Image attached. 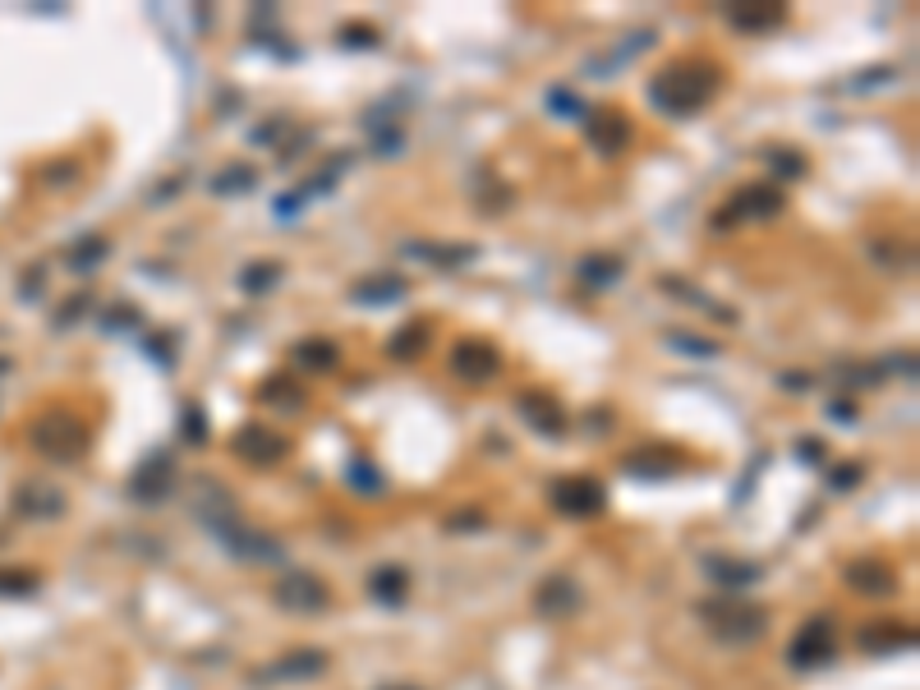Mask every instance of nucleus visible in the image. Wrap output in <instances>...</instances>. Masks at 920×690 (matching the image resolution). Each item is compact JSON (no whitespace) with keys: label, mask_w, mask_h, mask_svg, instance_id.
<instances>
[{"label":"nucleus","mask_w":920,"mask_h":690,"mask_svg":"<svg viewBox=\"0 0 920 690\" xmlns=\"http://www.w3.org/2000/svg\"><path fill=\"white\" fill-rule=\"evenodd\" d=\"M718 88H722V69L714 60H672L649 79L644 98L663 115H695L718 98Z\"/></svg>","instance_id":"nucleus-1"},{"label":"nucleus","mask_w":920,"mask_h":690,"mask_svg":"<svg viewBox=\"0 0 920 690\" xmlns=\"http://www.w3.org/2000/svg\"><path fill=\"white\" fill-rule=\"evenodd\" d=\"M699 617L709 622V631L728 645H755V640L768 631V612L737 599V593H718V599L699 603Z\"/></svg>","instance_id":"nucleus-2"},{"label":"nucleus","mask_w":920,"mask_h":690,"mask_svg":"<svg viewBox=\"0 0 920 690\" xmlns=\"http://www.w3.org/2000/svg\"><path fill=\"white\" fill-rule=\"evenodd\" d=\"M787 207V194L778 184H741L737 194L722 203V207H714V217H709V226L714 230H737V226H755V222H773L778 212Z\"/></svg>","instance_id":"nucleus-3"},{"label":"nucleus","mask_w":920,"mask_h":690,"mask_svg":"<svg viewBox=\"0 0 920 690\" xmlns=\"http://www.w3.org/2000/svg\"><path fill=\"white\" fill-rule=\"evenodd\" d=\"M33 446L42 451L46 461H79L83 451H88V428L83 419H75L69 410H46L37 423H33Z\"/></svg>","instance_id":"nucleus-4"},{"label":"nucleus","mask_w":920,"mask_h":690,"mask_svg":"<svg viewBox=\"0 0 920 690\" xmlns=\"http://www.w3.org/2000/svg\"><path fill=\"white\" fill-rule=\"evenodd\" d=\"M548 497H552V511L557 516H571V520H590V516H598L603 507H608V488H603L598 479H590V474L557 479Z\"/></svg>","instance_id":"nucleus-5"},{"label":"nucleus","mask_w":920,"mask_h":690,"mask_svg":"<svg viewBox=\"0 0 920 690\" xmlns=\"http://www.w3.org/2000/svg\"><path fill=\"white\" fill-rule=\"evenodd\" d=\"M833 654H838V645H833V622H829V617H810V622L796 631V640L787 645V663H792V668H801V672L829 668Z\"/></svg>","instance_id":"nucleus-6"},{"label":"nucleus","mask_w":920,"mask_h":690,"mask_svg":"<svg viewBox=\"0 0 920 690\" xmlns=\"http://www.w3.org/2000/svg\"><path fill=\"white\" fill-rule=\"evenodd\" d=\"M272 599H277V608L300 612V617H313V612L332 608L327 585L318 576H308V570H285V576L277 580V589H272Z\"/></svg>","instance_id":"nucleus-7"},{"label":"nucleus","mask_w":920,"mask_h":690,"mask_svg":"<svg viewBox=\"0 0 920 690\" xmlns=\"http://www.w3.org/2000/svg\"><path fill=\"white\" fill-rule=\"evenodd\" d=\"M451 373L460 377V383H493V377L502 373V354L493 341H483V337H465V341H456L451 346Z\"/></svg>","instance_id":"nucleus-8"},{"label":"nucleus","mask_w":920,"mask_h":690,"mask_svg":"<svg viewBox=\"0 0 920 690\" xmlns=\"http://www.w3.org/2000/svg\"><path fill=\"white\" fill-rule=\"evenodd\" d=\"M216 539L226 543V548L239 557V562H254V566H272V562H285V548L272 539V534H262V530H249L245 520H226L222 530H216Z\"/></svg>","instance_id":"nucleus-9"},{"label":"nucleus","mask_w":920,"mask_h":690,"mask_svg":"<svg viewBox=\"0 0 920 690\" xmlns=\"http://www.w3.org/2000/svg\"><path fill=\"white\" fill-rule=\"evenodd\" d=\"M231 446H235L239 461H249V465H258V470H268V465H277V461L290 456V438H281L277 428H268V423H245V428H235Z\"/></svg>","instance_id":"nucleus-10"},{"label":"nucleus","mask_w":920,"mask_h":690,"mask_svg":"<svg viewBox=\"0 0 920 690\" xmlns=\"http://www.w3.org/2000/svg\"><path fill=\"white\" fill-rule=\"evenodd\" d=\"M585 138H590V148L598 157H621L626 148H631L636 129H631V121H626L621 111H590L585 115Z\"/></svg>","instance_id":"nucleus-11"},{"label":"nucleus","mask_w":920,"mask_h":690,"mask_svg":"<svg viewBox=\"0 0 920 690\" xmlns=\"http://www.w3.org/2000/svg\"><path fill=\"white\" fill-rule=\"evenodd\" d=\"M171 479H176V465H171L166 451H157V456H148L130 474V497H134V502H143V507H153V502H161V497L171 493Z\"/></svg>","instance_id":"nucleus-12"},{"label":"nucleus","mask_w":920,"mask_h":690,"mask_svg":"<svg viewBox=\"0 0 920 690\" xmlns=\"http://www.w3.org/2000/svg\"><path fill=\"white\" fill-rule=\"evenodd\" d=\"M323 672H327V654L323 649H290L277 663H268V672H254V681L258 686H268V681H313Z\"/></svg>","instance_id":"nucleus-13"},{"label":"nucleus","mask_w":920,"mask_h":690,"mask_svg":"<svg viewBox=\"0 0 920 690\" xmlns=\"http://www.w3.org/2000/svg\"><path fill=\"white\" fill-rule=\"evenodd\" d=\"M516 406H520V419H525L529 428H535L539 438H562V433H566V423H571V415H566L562 406H557V400H552L548 392H520Z\"/></svg>","instance_id":"nucleus-14"},{"label":"nucleus","mask_w":920,"mask_h":690,"mask_svg":"<svg viewBox=\"0 0 920 690\" xmlns=\"http://www.w3.org/2000/svg\"><path fill=\"white\" fill-rule=\"evenodd\" d=\"M842 580L852 585L856 593H865V599H888L893 589H898V576H893V566L875 562V557H861L842 570Z\"/></svg>","instance_id":"nucleus-15"},{"label":"nucleus","mask_w":920,"mask_h":690,"mask_svg":"<svg viewBox=\"0 0 920 690\" xmlns=\"http://www.w3.org/2000/svg\"><path fill=\"white\" fill-rule=\"evenodd\" d=\"M405 291H409V281L401 272H373V276H359L350 285V299L364 304V308H382V304L405 299Z\"/></svg>","instance_id":"nucleus-16"},{"label":"nucleus","mask_w":920,"mask_h":690,"mask_svg":"<svg viewBox=\"0 0 920 690\" xmlns=\"http://www.w3.org/2000/svg\"><path fill=\"white\" fill-rule=\"evenodd\" d=\"M580 608V585L571 576H548L535 589V612L539 617H571Z\"/></svg>","instance_id":"nucleus-17"},{"label":"nucleus","mask_w":920,"mask_h":690,"mask_svg":"<svg viewBox=\"0 0 920 690\" xmlns=\"http://www.w3.org/2000/svg\"><path fill=\"white\" fill-rule=\"evenodd\" d=\"M621 470L636 474V479H667V474L682 470V456L667 451V446H640V451H631V456L621 461Z\"/></svg>","instance_id":"nucleus-18"},{"label":"nucleus","mask_w":920,"mask_h":690,"mask_svg":"<svg viewBox=\"0 0 920 690\" xmlns=\"http://www.w3.org/2000/svg\"><path fill=\"white\" fill-rule=\"evenodd\" d=\"M911 645H916V631L902 626V622H875V626L861 631V649L875 654V658H884V654H902V649H911Z\"/></svg>","instance_id":"nucleus-19"},{"label":"nucleus","mask_w":920,"mask_h":690,"mask_svg":"<svg viewBox=\"0 0 920 690\" xmlns=\"http://www.w3.org/2000/svg\"><path fill=\"white\" fill-rule=\"evenodd\" d=\"M290 364H295L300 373H336L341 369V350H336V341H327V337H308L290 350Z\"/></svg>","instance_id":"nucleus-20"},{"label":"nucleus","mask_w":920,"mask_h":690,"mask_svg":"<svg viewBox=\"0 0 920 690\" xmlns=\"http://www.w3.org/2000/svg\"><path fill=\"white\" fill-rule=\"evenodd\" d=\"M621 272H626V263L617 253H585L575 263V276L590 285V291H608V285H617L621 281Z\"/></svg>","instance_id":"nucleus-21"},{"label":"nucleus","mask_w":920,"mask_h":690,"mask_svg":"<svg viewBox=\"0 0 920 690\" xmlns=\"http://www.w3.org/2000/svg\"><path fill=\"white\" fill-rule=\"evenodd\" d=\"M783 19H787L783 5H728V23L741 33H773L783 29Z\"/></svg>","instance_id":"nucleus-22"},{"label":"nucleus","mask_w":920,"mask_h":690,"mask_svg":"<svg viewBox=\"0 0 920 690\" xmlns=\"http://www.w3.org/2000/svg\"><path fill=\"white\" fill-rule=\"evenodd\" d=\"M369 593L378 603L386 608H401L405 603V593H409V576H405V566H378L373 576H369Z\"/></svg>","instance_id":"nucleus-23"},{"label":"nucleus","mask_w":920,"mask_h":690,"mask_svg":"<svg viewBox=\"0 0 920 690\" xmlns=\"http://www.w3.org/2000/svg\"><path fill=\"white\" fill-rule=\"evenodd\" d=\"M14 507L23 511V516H33V520H52V516H60L65 511V497L56 493V488H42V484H29L19 497H14Z\"/></svg>","instance_id":"nucleus-24"},{"label":"nucleus","mask_w":920,"mask_h":690,"mask_svg":"<svg viewBox=\"0 0 920 690\" xmlns=\"http://www.w3.org/2000/svg\"><path fill=\"white\" fill-rule=\"evenodd\" d=\"M709 576L722 585V589H745V585H755L760 580V566H750V562H732V557H709Z\"/></svg>","instance_id":"nucleus-25"},{"label":"nucleus","mask_w":920,"mask_h":690,"mask_svg":"<svg viewBox=\"0 0 920 690\" xmlns=\"http://www.w3.org/2000/svg\"><path fill=\"white\" fill-rule=\"evenodd\" d=\"M424 346H428V323H405L396 337L386 341V354L401 360V364H409V360H419V354H424Z\"/></svg>","instance_id":"nucleus-26"},{"label":"nucleus","mask_w":920,"mask_h":690,"mask_svg":"<svg viewBox=\"0 0 920 690\" xmlns=\"http://www.w3.org/2000/svg\"><path fill=\"white\" fill-rule=\"evenodd\" d=\"M409 253L415 258H428V263H438V268H465L479 258L474 245H409Z\"/></svg>","instance_id":"nucleus-27"},{"label":"nucleus","mask_w":920,"mask_h":690,"mask_svg":"<svg viewBox=\"0 0 920 690\" xmlns=\"http://www.w3.org/2000/svg\"><path fill=\"white\" fill-rule=\"evenodd\" d=\"M254 184H258V171H254V166H239V161H231L226 171H216V176H212V194L235 199V194H249Z\"/></svg>","instance_id":"nucleus-28"},{"label":"nucleus","mask_w":920,"mask_h":690,"mask_svg":"<svg viewBox=\"0 0 920 690\" xmlns=\"http://www.w3.org/2000/svg\"><path fill=\"white\" fill-rule=\"evenodd\" d=\"M764 166L773 176H783V180H801L810 171V161L801 148H764Z\"/></svg>","instance_id":"nucleus-29"},{"label":"nucleus","mask_w":920,"mask_h":690,"mask_svg":"<svg viewBox=\"0 0 920 690\" xmlns=\"http://www.w3.org/2000/svg\"><path fill=\"white\" fill-rule=\"evenodd\" d=\"M277 281H281V263H272V258H258V263H249L245 272H239V291L262 295V291H272Z\"/></svg>","instance_id":"nucleus-30"},{"label":"nucleus","mask_w":920,"mask_h":690,"mask_svg":"<svg viewBox=\"0 0 920 690\" xmlns=\"http://www.w3.org/2000/svg\"><path fill=\"white\" fill-rule=\"evenodd\" d=\"M258 400H277V406H285L290 415L304 410V392H300L295 383H290L285 373H281V377H268V383L258 387Z\"/></svg>","instance_id":"nucleus-31"},{"label":"nucleus","mask_w":920,"mask_h":690,"mask_svg":"<svg viewBox=\"0 0 920 690\" xmlns=\"http://www.w3.org/2000/svg\"><path fill=\"white\" fill-rule=\"evenodd\" d=\"M346 479H350L355 493H364V497H378V493L386 488V479L378 474V465H369V461H350V465H346Z\"/></svg>","instance_id":"nucleus-32"},{"label":"nucleus","mask_w":920,"mask_h":690,"mask_svg":"<svg viewBox=\"0 0 920 690\" xmlns=\"http://www.w3.org/2000/svg\"><path fill=\"white\" fill-rule=\"evenodd\" d=\"M106 249H111V245L102 240V235H97V240H83V245L69 249V268H75V272H92V268H102Z\"/></svg>","instance_id":"nucleus-33"},{"label":"nucleus","mask_w":920,"mask_h":690,"mask_svg":"<svg viewBox=\"0 0 920 690\" xmlns=\"http://www.w3.org/2000/svg\"><path fill=\"white\" fill-rule=\"evenodd\" d=\"M548 106H552L557 115H562V121H575V115L585 121V102H580L571 88H552V92H548Z\"/></svg>","instance_id":"nucleus-34"},{"label":"nucleus","mask_w":920,"mask_h":690,"mask_svg":"<svg viewBox=\"0 0 920 690\" xmlns=\"http://www.w3.org/2000/svg\"><path fill=\"white\" fill-rule=\"evenodd\" d=\"M180 433H184V442H193V446L207 442V419H203L199 406H184V415H180Z\"/></svg>","instance_id":"nucleus-35"},{"label":"nucleus","mask_w":920,"mask_h":690,"mask_svg":"<svg viewBox=\"0 0 920 690\" xmlns=\"http://www.w3.org/2000/svg\"><path fill=\"white\" fill-rule=\"evenodd\" d=\"M861 474H865V470H861L856 461H846V465H833V470H829V484H833L838 493H852V488L861 484Z\"/></svg>","instance_id":"nucleus-36"},{"label":"nucleus","mask_w":920,"mask_h":690,"mask_svg":"<svg viewBox=\"0 0 920 690\" xmlns=\"http://www.w3.org/2000/svg\"><path fill=\"white\" fill-rule=\"evenodd\" d=\"M341 42L355 46V52H369V46H378V33L369 23H355V29H341Z\"/></svg>","instance_id":"nucleus-37"},{"label":"nucleus","mask_w":920,"mask_h":690,"mask_svg":"<svg viewBox=\"0 0 920 690\" xmlns=\"http://www.w3.org/2000/svg\"><path fill=\"white\" fill-rule=\"evenodd\" d=\"M672 346L686 354H718V341H695L691 331H672Z\"/></svg>","instance_id":"nucleus-38"},{"label":"nucleus","mask_w":920,"mask_h":690,"mask_svg":"<svg viewBox=\"0 0 920 690\" xmlns=\"http://www.w3.org/2000/svg\"><path fill=\"white\" fill-rule=\"evenodd\" d=\"M447 530H483V516L479 511H456V516H447Z\"/></svg>","instance_id":"nucleus-39"},{"label":"nucleus","mask_w":920,"mask_h":690,"mask_svg":"<svg viewBox=\"0 0 920 690\" xmlns=\"http://www.w3.org/2000/svg\"><path fill=\"white\" fill-rule=\"evenodd\" d=\"M833 419L838 423H852L856 419V406H852V400H833Z\"/></svg>","instance_id":"nucleus-40"},{"label":"nucleus","mask_w":920,"mask_h":690,"mask_svg":"<svg viewBox=\"0 0 920 690\" xmlns=\"http://www.w3.org/2000/svg\"><path fill=\"white\" fill-rule=\"evenodd\" d=\"M33 576H0V589H33Z\"/></svg>","instance_id":"nucleus-41"},{"label":"nucleus","mask_w":920,"mask_h":690,"mask_svg":"<svg viewBox=\"0 0 920 690\" xmlns=\"http://www.w3.org/2000/svg\"><path fill=\"white\" fill-rule=\"evenodd\" d=\"M801 461H819V442L815 438H801Z\"/></svg>","instance_id":"nucleus-42"},{"label":"nucleus","mask_w":920,"mask_h":690,"mask_svg":"<svg viewBox=\"0 0 920 690\" xmlns=\"http://www.w3.org/2000/svg\"><path fill=\"white\" fill-rule=\"evenodd\" d=\"M386 690H419V686H386Z\"/></svg>","instance_id":"nucleus-43"},{"label":"nucleus","mask_w":920,"mask_h":690,"mask_svg":"<svg viewBox=\"0 0 920 690\" xmlns=\"http://www.w3.org/2000/svg\"><path fill=\"white\" fill-rule=\"evenodd\" d=\"M0 369H10V364H5V360H0Z\"/></svg>","instance_id":"nucleus-44"}]
</instances>
